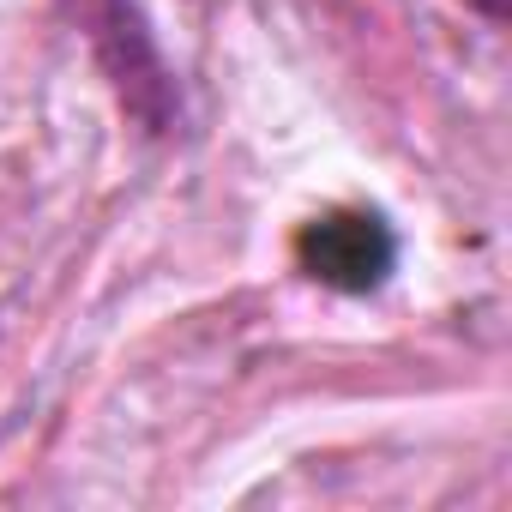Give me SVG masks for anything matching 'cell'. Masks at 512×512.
Masks as SVG:
<instances>
[{"label":"cell","instance_id":"obj_1","mask_svg":"<svg viewBox=\"0 0 512 512\" xmlns=\"http://www.w3.org/2000/svg\"><path fill=\"white\" fill-rule=\"evenodd\" d=\"M79 19H85V37L97 49V61L109 67L121 103L145 121V127H169L175 121V85L163 73V55L151 43V31L139 25V13L127 0H79Z\"/></svg>","mask_w":512,"mask_h":512},{"label":"cell","instance_id":"obj_3","mask_svg":"<svg viewBox=\"0 0 512 512\" xmlns=\"http://www.w3.org/2000/svg\"><path fill=\"white\" fill-rule=\"evenodd\" d=\"M482 7H488V13H500V0H482Z\"/></svg>","mask_w":512,"mask_h":512},{"label":"cell","instance_id":"obj_2","mask_svg":"<svg viewBox=\"0 0 512 512\" xmlns=\"http://www.w3.org/2000/svg\"><path fill=\"white\" fill-rule=\"evenodd\" d=\"M302 272L332 290H374L398 266V241L374 211H326L296 241Z\"/></svg>","mask_w":512,"mask_h":512}]
</instances>
